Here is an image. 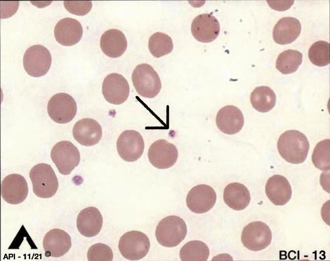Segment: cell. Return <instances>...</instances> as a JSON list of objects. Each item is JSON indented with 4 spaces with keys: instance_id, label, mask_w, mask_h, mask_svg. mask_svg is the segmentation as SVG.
Returning a JSON list of instances; mask_svg holds the SVG:
<instances>
[{
    "instance_id": "33",
    "label": "cell",
    "mask_w": 330,
    "mask_h": 261,
    "mask_svg": "<svg viewBox=\"0 0 330 261\" xmlns=\"http://www.w3.org/2000/svg\"><path fill=\"white\" fill-rule=\"evenodd\" d=\"M18 1H0V18H7L13 15L17 11Z\"/></svg>"
},
{
    "instance_id": "23",
    "label": "cell",
    "mask_w": 330,
    "mask_h": 261,
    "mask_svg": "<svg viewBox=\"0 0 330 261\" xmlns=\"http://www.w3.org/2000/svg\"><path fill=\"white\" fill-rule=\"evenodd\" d=\"M301 30V24L297 18L291 16L283 17L274 27L273 38L278 44H289L297 39Z\"/></svg>"
},
{
    "instance_id": "3",
    "label": "cell",
    "mask_w": 330,
    "mask_h": 261,
    "mask_svg": "<svg viewBox=\"0 0 330 261\" xmlns=\"http://www.w3.org/2000/svg\"><path fill=\"white\" fill-rule=\"evenodd\" d=\"M187 228L185 222L176 215L167 216L158 223L156 237L159 244L165 247L177 246L185 238Z\"/></svg>"
},
{
    "instance_id": "17",
    "label": "cell",
    "mask_w": 330,
    "mask_h": 261,
    "mask_svg": "<svg viewBox=\"0 0 330 261\" xmlns=\"http://www.w3.org/2000/svg\"><path fill=\"white\" fill-rule=\"evenodd\" d=\"M73 135L75 139L80 144L91 146L96 144L102 136V129L100 124L95 120L84 118L78 121L73 128Z\"/></svg>"
},
{
    "instance_id": "7",
    "label": "cell",
    "mask_w": 330,
    "mask_h": 261,
    "mask_svg": "<svg viewBox=\"0 0 330 261\" xmlns=\"http://www.w3.org/2000/svg\"><path fill=\"white\" fill-rule=\"evenodd\" d=\"M51 61L50 52L41 45L29 47L23 58L25 70L28 75L33 77H40L46 74L51 66Z\"/></svg>"
},
{
    "instance_id": "14",
    "label": "cell",
    "mask_w": 330,
    "mask_h": 261,
    "mask_svg": "<svg viewBox=\"0 0 330 261\" xmlns=\"http://www.w3.org/2000/svg\"><path fill=\"white\" fill-rule=\"evenodd\" d=\"M102 93L109 103L120 105L125 102L129 94V86L127 80L121 74L111 73L104 78Z\"/></svg>"
},
{
    "instance_id": "4",
    "label": "cell",
    "mask_w": 330,
    "mask_h": 261,
    "mask_svg": "<svg viewBox=\"0 0 330 261\" xmlns=\"http://www.w3.org/2000/svg\"><path fill=\"white\" fill-rule=\"evenodd\" d=\"M132 81L138 93L145 98L156 97L161 88L158 75L147 63H141L136 67L132 74Z\"/></svg>"
},
{
    "instance_id": "20",
    "label": "cell",
    "mask_w": 330,
    "mask_h": 261,
    "mask_svg": "<svg viewBox=\"0 0 330 261\" xmlns=\"http://www.w3.org/2000/svg\"><path fill=\"white\" fill-rule=\"evenodd\" d=\"M266 194L275 205H284L291 199L292 188L287 179L281 175L270 177L266 184Z\"/></svg>"
},
{
    "instance_id": "13",
    "label": "cell",
    "mask_w": 330,
    "mask_h": 261,
    "mask_svg": "<svg viewBox=\"0 0 330 261\" xmlns=\"http://www.w3.org/2000/svg\"><path fill=\"white\" fill-rule=\"evenodd\" d=\"M217 199L214 189L206 184L194 186L188 193L186 198L188 207L196 214H203L211 209Z\"/></svg>"
},
{
    "instance_id": "22",
    "label": "cell",
    "mask_w": 330,
    "mask_h": 261,
    "mask_svg": "<svg viewBox=\"0 0 330 261\" xmlns=\"http://www.w3.org/2000/svg\"><path fill=\"white\" fill-rule=\"evenodd\" d=\"M100 46L107 56L116 58L122 56L126 49L127 42L125 34L119 30L112 29L105 31L101 36Z\"/></svg>"
},
{
    "instance_id": "29",
    "label": "cell",
    "mask_w": 330,
    "mask_h": 261,
    "mask_svg": "<svg viewBox=\"0 0 330 261\" xmlns=\"http://www.w3.org/2000/svg\"><path fill=\"white\" fill-rule=\"evenodd\" d=\"M330 139L319 142L315 146L312 156L314 166L318 169L328 171L330 169Z\"/></svg>"
},
{
    "instance_id": "16",
    "label": "cell",
    "mask_w": 330,
    "mask_h": 261,
    "mask_svg": "<svg viewBox=\"0 0 330 261\" xmlns=\"http://www.w3.org/2000/svg\"><path fill=\"white\" fill-rule=\"evenodd\" d=\"M43 246L47 257H60L67 253L71 247V238L63 230L53 229L45 234Z\"/></svg>"
},
{
    "instance_id": "32",
    "label": "cell",
    "mask_w": 330,
    "mask_h": 261,
    "mask_svg": "<svg viewBox=\"0 0 330 261\" xmlns=\"http://www.w3.org/2000/svg\"><path fill=\"white\" fill-rule=\"evenodd\" d=\"M63 5L69 13L77 15H86L92 7L90 0H65Z\"/></svg>"
},
{
    "instance_id": "2",
    "label": "cell",
    "mask_w": 330,
    "mask_h": 261,
    "mask_svg": "<svg viewBox=\"0 0 330 261\" xmlns=\"http://www.w3.org/2000/svg\"><path fill=\"white\" fill-rule=\"evenodd\" d=\"M34 194L41 198L53 197L58 188V181L50 165L39 163L33 166L29 173Z\"/></svg>"
},
{
    "instance_id": "12",
    "label": "cell",
    "mask_w": 330,
    "mask_h": 261,
    "mask_svg": "<svg viewBox=\"0 0 330 261\" xmlns=\"http://www.w3.org/2000/svg\"><path fill=\"white\" fill-rule=\"evenodd\" d=\"M28 192L27 182L21 175H8L1 183V196L8 203L18 204L22 202L26 199Z\"/></svg>"
},
{
    "instance_id": "9",
    "label": "cell",
    "mask_w": 330,
    "mask_h": 261,
    "mask_svg": "<svg viewBox=\"0 0 330 261\" xmlns=\"http://www.w3.org/2000/svg\"><path fill=\"white\" fill-rule=\"evenodd\" d=\"M47 110L49 116L55 122L66 123L71 122L75 117L77 106L72 96L61 92L54 94L50 98Z\"/></svg>"
},
{
    "instance_id": "19",
    "label": "cell",
    "mask_w": 330,
    "mask_h": 261,
    "mask_svg": "<svg viewBox=\"0 0 330 261\" xmlns=\"http://www.w3.org/2000/svg\"><path fill=\"white\" fill-rule=\"evenodd\" d=\"M56 41L64 46H71L78 43L83 34L82 27L77 20L65 17L60 20L54 28Z\"/></svg>"
},
{
    "instance_id": "26",
    "label": "cell",
    "mask_w": 330,
    "mask_h": 261,
    "mask_svg": "<svg viewBox=\"0 0 330 261\" xmlns=\"http://www.w3.org/2000/svg\"><path fill=\"white\" fill-rule=\"evenodd\" d=\"M179 255L184 261H205L208 258L209 249L201 241H190L181 248Z\"/></svg>"
},
{
    "instance_id": "25",
    "label": "cell",
    "mask_w": 330,
    "mask_h": 261,
    "mask_svg": "<svg viewBox=\"0 0 330 261\" xmlns=\"http://www.w3.org/2000/svg\"><path fill=\"white\" fill-rule=\"evenodd\" d=\"M250 101L255 109L260 112H267L274 107L276 95L269 87L258 86L251 92Z\"/></svg>"
},
{
    "instance_id": "5",
    "label": "cell",
    "mask_w": 330,
    "mask_h": 261,
    "mask_svg": "<svg viewBox=\"0 0 330 261\" xmlns=\"http://www.w3.org/2000/svg\"><path fill=\"white\" fill-rule=\"evenodd\" d=\"M150 240L144 233L137 230L128 231L120 238L118 248L121 255L130 261L139 260L148 253Z\"/></svg>"
},
{
    "instance_id": "30",
    "label": "cell",
    "mask_w": 330,
    "mask_h": 261,
    "mask_svg": "<svg viewBox=\"0 0 330 261\" xmlns=\"http://www.w3.org/2000/svg\"><path fill=\"white\" fill-rule=\"evenodd\" d=\"M308 57L311 62L315 65L321 67L329 64V43L325 41L314 43L309 49Z\"/></svg>"
},
{
    "instance_id": "27",
    "label": "cell",
    "mask_w": 330,
    "mask_h": 261,
    "mask_svg": "<svg viewBox=\"0 0 330 261\" xmlns=\"http://www.w3.org/2000/svg\"><path fill=\"white\" fill-rule=\"evenodd\" d=\"M302 61V54L299 51L287 49L280 53L276 60V67L283 74L296 72Z\"/></svg>"
},
{
    "instance_id": "21",
    "label": "cell",
    "mask_w": 330,
    "mask_h": 261,
    "mask_svg": "<svg viewBox=\"0 0 330 261\" xmlns=\"http://www.w3.org/2000/svg\"><path fill=\"white\" fill-rule=\"evenodd\" d=\"M103 225V217L94 207L82 210L77 218V227L79 233L87 237H94L100 232Z\"/></svg>"
},
{
    "instance_id": "10",
    "label": "cell",
    "mask_w": 330,
    "mask_h": 261,
    "mask_svg": "<svg viewBox=\"0 0 330 261\" xmlns=\"http://www.w3.org/2000/svg\"><path fill=\"white\" fill-rule=\"evenodd\" d=\"M116 146L118 154L122 159L126 162H134L142 155L144 142L139 132L126 130L118 137Z\"/></svg>"
},
{
    "instance_id": "34",
    "label": "cell",
    "mask_w": 330,
    "mask_h": 261,
    "mask_svg": "<svg viewBox=\"0 0 330 261\" xmlns=\"http://www.w3.org/2000/svg\"><path fill=\"white\" fill-rule=\"evenodd\" d=\"M294 0H267L269 6L273 9L279 11L288 9L293 5Z\"/></svg>"
},
{
    "instance_id": "18",
    "label": "cell",
    "mask_w": 330,
    "mask_h": 261,
    "mask_svg": "<svg viewBox=\"0 0 330 261\" xmlns=\"http://www.w3.org/2000/svg\"><path fill=\"white\" fill-rule=\"evenodd\" d=\"M219 129L224 134L234 135L242 128L244 119L241 111L236 107L227 105L219 110L216 118Z\"/></svg>"
},
{
    "instance_id": "8",
    "label": "cell",
    "mask_w": 330,
    "mask_h": 261,
    "mask_svg": "<svg viewBox=\"0 0 330 261\" xmlns=\"http://www.w3.org/2000/svg\"><path fill=\"white\" fill-rule=\"evenodd\" d=\"M241 242L248 249L258 251L267 247L271 243L272 232L265 223L257 221L250 223L243 229Z\"/></svg>"
},
{
    "instance_id": "24",
    "label": "cell",
    "mask_w": 330,
    "mask_h": 261,
    "mask_svg": "<svg viewBox=\"0 0 330 261\" xmlns=\"http://www.w3.org/2000/svg\"><path fill=\"white\" fill-rule=\"evenodd\" d=\"M223 200L229 207L239 211L248 206L251 201V196L249 190L244 184L239 183H232L224 188Z\"/></svg>"
},
{
    "instance_id": "11",
    "label": "cell",
    "mask_w": 330,
    "mask_h": 261,
    "mask_svg": "<svg viewBox=\"0 0 330 261\" xmlns=\"http://www.w3.org/2000/svg\"><path fill=\"white\" fill-rule=\"evenodd\" d=\"M148 157L150 163L158 169H166L174 165L178 158L176 146L165 139H158L149 147Z\"/></svg>"
},
{
    "instance_id": "31",
    "label": "cell",
    "mask_w": 330,
    "mask_h": 261,
    "mask_svg": "<svg viewBox=\"0 0 330 261\" xmlns=\"http://www.w3.org/2000/svg\"><path fill=\"white\" fill-rule=\"evenodd\" d=\"M87 257L89 261H111L113 256L109 246L99 243L92 245L89 248Z\"/></svg>"
},
{
    "instance_id": "6",
    "label": "cell",
    "mask_w": 330,
    "mask_h": 261,
    "mask_svg": "<svg viewBox=\"0 0 330 261\" xmlns=\"http://www.w3.org/2000/svg\"><path fill=\"white\" fill-rule=\"evenodd\" d=\"M50 157L59 172L63 175L70 174L80 162V153L72 142L62 140L52 148Z\"/></svg>"
},
{
    "instance_id": "1",
    "label": "cell",
    "mask_w": 330,
    "mask_h": 261,
    "mask_svg": "<svg viewBox=\"0 0 330 261\" xmlns=\"http://www.w3.org/2000/svg\"><path fill=\"white\" fill-rule=\"evenodd\" d=\"M306 136L296 130L283 132L279 137L277 148L280 155L287 162L301 164L305 161L309 150Z\"/></svg>"
},
{
    "instance_id": "28",
    "label": "cell",
    "mask_w": 330,
    "mask_h": 261,
    "mask_svg": "<svg viewBox=\"0 0 330 261\" xmlns=\"http://www.w3.org/2000/svg\"><path fill=\"white\" fill-rule=\"evenodd\" d=\"M173 47L171 37L164 33L157 32L149 38L148 48L155 57L159 58L168 54L172 51Z\"/></svg>"
},
{
    "instance_id": "15",
    "label": "cell",
    "mask_w": 330,
    "mask_h": 261,
    "mask_svg": "<svg viewBox=\"0 0 330 261\" xmlns=\"http://www.w3.org/2000/svg\"><path fill=\"white\" fill-rule=\"evenodd\" d=\"M193 36L197 41L209 43L215 40L220 31L218 19L209 14H202L196 16L191 25Z\"/></svg>"
}]
</instances>
